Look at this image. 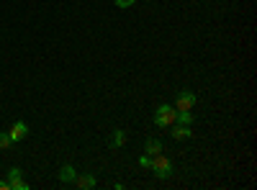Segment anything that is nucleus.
I'll list each match as a JSON object with an SVG mask.
<instances>
[{"label": "nucleus", "instance_id": "nucleus-4", "mask_svg": "<svg viewBox=\"0 0 257 190\" xmlns=\"http://www.w3.org/2000/svg\"><path fill=\"white\" fill-rule=\"evenodd\" d=\"M8 136H11V141H24V139L29 136V126H26L24 121H16L13 129L8 131Z\"/></svg>", "mask_w": 257, "mask_h": 190}, {"label": "nucleus", "instance_id": "nucleus-3", "mask_svg": "<svg viewBox=\"0 0 257 190\" xmlns=\"http://www.w3.org/2000/svg\"><path fill=\"white\" fill-rule=\"evenodd\" d=\"M193 105H196V93L183 90L175 100V111H193Z\"/></svg>", "mask_w": 257, "mask_h": 190}, {"label": "nucleus", "instance_id": "nucleus-10", "mask_svg": "<svg viewBox=\"0 0 257 190\" xmlns=\"http://www.w3.org/2000/svg\"><path fill=\"white\" fill-rule=\"evenodd\" d=\"M123 144H126V131L118 129V131L113 134V139H111V146H123Z\"/></svg>", "mask_w": 257, "mask_h": 190}, {"label": "nucleus", "instance_id": "nucleus-8", "mask_svg": "<svg viewBox=\"0 0 257 190\" xmlns=\"http://www.w3.org/2000/svg\"><path fill=\"white\" fill-rule=\"evenodd\" d=\"M75 182H77V187H82V190H93V187H95V177H93V175H77Z\"/></svg>", "mask_w": 257, "mask_h": 190}, {"label": "nucleus", "instance_id": "nucleus-6", "mask_svg": "<svg viewBox=\"0 0 257 190\" xmlns=\"http://www.w3.org/2000/svg\"><path fill=\"white\" fill-rule=\"evenodd\" d=\"M175 126V123H173ZM193 136V131H190V126H185V123H180V126H175L173 129V139L175 141H185V139H190Z\"/></svg>", "mask_w": 257, "mask_h": 190}, {"label": "nucleus", "instance_id": "nucleus-2", "mask_svg": "<svg viewBox=\"0 0 257 190\" xmlns=\"http://www.w3.org/2000/svg\"><path fill=\"white\" fill-rule=\"evenodd\" d=\"M178 121V111L175 105H160L157 113H155V123L160 126V129H165V126H173Z\"/></svg>", "mask_w": 257, "mask_h": 190}, {"label": "nucleus", "instance_id": "nucleus-14", "mask_svg": "<svg viewBox=\"0 0 257 190\" xmlns=\"http://www.w3.org/2000/svg\"><path fill=\"white\" fill-rule=\"evenodd\" d=\"M139 164H142V167H149V164H152V157H149V154L139 157Z\"/></svg>", "mask_w": 257, "mask_h": 190}, {"label": "nucleus", "instance_id": "nucleus-13", "mask_svg": "<svg viewBox=\"0 0 257 190\" xmlns=\"http://www.w3.org/2000/svg\"><path fill=\"white\" fill-rule=\"evenodd\" d=\"M113 3H116L118 8H128V6H134L137 0H113Z\"/></svg>", "mask_w": 257, "mask_h": 190}, {"label": "nucleus", "instance_id": "nucleus-11", "mask_svg": "<svg viewBox=\"0 0 257 190\" xmlns=\"http://www.w3.org/2000/svg\"><path fill=\"white\" fill-rule=\"evenodd\" d=\"M178 118H180V123L190 126V121H193V113H190V111H178Z\"/></svg>", "mask_w": 257, "mask_h": 190}, {"label": "nucleus", "instance_id": "nucleus-15", "mask_svg": "<svg viewBox=\"0 0 257 190\" xmlns=\"http://www.w3.org/2000/svg\"><path fill=\"white\" fill-rule=\"evenodd\" d=\"M0 190H11V185H8V180H0Z\"/></svg>", "mask_w": 257, "mask_h": 190}, {"label": "nucleus", "instance_id": "nucleus-5", "mask_svg": "<svg viewBox=\"0 0 257 190\" xmlns=\"http://www.w3.org/2000/svg\"><path fill=\"white\" fill-rule=\"evenodd\" d=\"M8 185H11V190H29V182L21 180V170H18V167H13V170L8 172Z\"/></svg>", "mask_w": 257, "mask_h": 190}, {"label": "nucleus", "instance_id": "nucleus-1", "mask_svg": "<svg viewBox=\"0 0 257 190\" xmlns=\"http://www.w3.org/2000/svg\"><path fill=\"white\" fill-rule=\"evenodd\" d=\"M149 170H152L160 180H167L170 175H173V162H170V157H165L162 152L152 157V164H149Z\"/></svg>", "mask_w": 257, "mask_h": 190}, {"label": "nucleus", "instance_id": "nucleus-12", "mask_svg": "<svg viewBox=\"0 0 257 190\" xmlns=\"http://www.w3.org/2000/svg\"><path fill=\"white\" fill-rule=\"evenodd\" d=\"M11 144H13V141H11V136H8V134H3V131H0V149H8Z\"/></svg>", "mask_w": 257, "mask_h": 190}, {"label": "nucleus", "instance_id": "nucleus-7", "mask_svg": "<svg viewBox=\"0 0 257 190\" xmlns=\"http://www.w3.org/2000/svg\"><path fill=\"white\" fill-rule=\"evenodd\" d=\"M144 152H147L149 157L160 154V152H162V141H160V139H147V144H144Z\"/></svg>", "mask_w": 257, "mask_h": 190}, {"label": "nucleus", "instance_id": "nucleus-9", "mask_svg": "<svg viewBox=\"0 0 257 190\" xmlns=\"http://www.w3.org/2000/svg\"><path fill=\"white\" fill-rule=\"evenodd\" d=\"M75 177H77V172H75V167H70V164H64L59 170V180L62 182H75Z\"/></svg>", "mask_w": 257, "mask_h": 190}]
</instances>
